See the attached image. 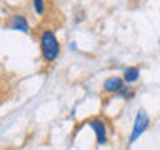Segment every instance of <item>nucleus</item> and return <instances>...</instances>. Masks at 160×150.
Returning a JSON list of instances; mask_svg holds the SVG:
<instances>
[{"label": "nucleus", "instance_id": "3", "mask_svg": "<svg viewBox=\"0 0 160 150\" xmlns=\"http://www.w3.org/2000/svg\"><path fill=\"white\" fill-rule=\"evenodd\" d=\"M90 128L93 130L95 137H97V143L98 145H105L107 143V125H105L103 120L100 118H92L88 122Z\"/></svg>", "mask_w": 160, "mask_h": 150}, {"label": "nucleus", "instance_id": "8", "mask_svg": "<svg viewBox=\"0 0 160 150\" xmlns=\"http://www.w3.org/2000/svg\"><path fill=\"white\" fill-rule=\"evenodd\" d=\"M33 7H35V12L42 15L45 12V2L43 0H33Z\"/></svg>", "mask_w": 160, "mask_h": 150}, {"label": "nucleus", "instance_id": "1", "mask_svg": "<svg viewBox=\"0 0 160 150\" xmlns=\"http://www.w3.org/2000/svg\"><path fill=\"white\" fill-rule=\"evenodd\" d=\"M40 50H42L43 60L55 62L60 53V43L52 30H43L40 35Z\"/></svg>", "mask_w": 160, "mask_h": 150}, {"label": "nucleus", "instance_id": "7", "mask_svg": "<svg viewBox=\"0 0 160 150\" xmlns=\"http://www.w3.org/2000/svg\"><path fill=\"white\" fill-rule=\"evenodd\" d=\"M117 95H118L120 98H123V100H128V98H132L133 95H135V90H133L132 85H123L122 90H120Z\"/></svg>", "mask_w": 160, "mask_h": 150}, {"label": "nucleus", "instance_id": "4", "mask_svg": "<svg viewBox=\"0 0 160 150\" xmlns=\"http://www.w3.org/2000/svg\"><path fill=\"white\" fill-rule=\"evenodd\" d=\"M123 85H125V82L122 77H108L103 82V90L107 93H118Z\"/></svg>", "mask_w": 160, "mask_h": 150}, {"label": "nucleus", "instance_id": "2", "mask_svg": "<svg viewBox=\"0 0 160 150\" xmlns=\"http://www.w3.org/2000/svg\"><path fill=\"white\" fill-rule=\"evenodd\" d=\"M150 125V117L148 113L145 112L143 108H138L137 115H135V120H133V127H132V132L128 135V143H133L140 135H142L145 130L148 128Z\"/></svg>", "mask_w": 160, "mask_h": 150}, {"label": "nucleus", "instance_id": "6", "mask_svg": "<svg viewBox=\"0 0 160 150\" xmlns=\"http://www.w3.org/2000/svg\"><path fill=\"white\" fill-rule=\"evenodd\" d=\"M122 78H123V82L127 83V85L135 83V82L140 78V70H138V67H127V68L123 70Z\"/></svg>", "mask_w": 160, "mask_h": 150}, {"label": "nucleus", "instance_id": "5", "mask_svg": "<svg viewBox=\"0 0 160 150\" xmlns=\"http://www.w3.org/2000/svg\"><path fill=\"white\" fill-rule=\"evenodd\" d=\"M10 28H13V30H20V32L28 33L30 25H28L27 17H23V15H13V17L10 18Z\"/></svg>", "mask_w": 160, "mask_h": 150}]
</instances>
